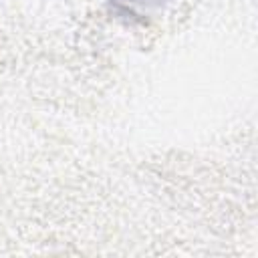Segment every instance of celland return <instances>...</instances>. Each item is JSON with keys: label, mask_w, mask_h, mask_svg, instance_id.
Instances as JSON below:
<instances>
[{"label": "cell", "mask_w": 258, "mask_h": 258, "mask_svg": "<svg viewBox=\"0 0 258 258\" xmlns=\"http://www.w3.org/2000/svg\"><path fill=\"white\" fill-rule=\"evenodd\" d=\"M107 4L119 18H127L131 22H145L149 16L163 8L165 0H107Z\"/></svg>", "instance_id": "cell-1"}]
</instances>
